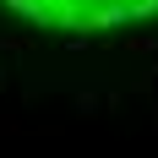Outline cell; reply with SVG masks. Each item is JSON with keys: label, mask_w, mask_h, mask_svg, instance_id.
<instances>
[{"label": "cell", "mask_w": 158, "mask_h": 158, "mask_svg": "<svg viewBox=\"0 0 158 158\" xmlns=\"http://www.w3.org/2000/svg\"><path fill=\"white\" fill-rule=\"evenodd\" d=\"M0 6L49 33H114L158 22V0H0Z\"/></svg>", "instance_id": "cell-1"}]
</instances>
